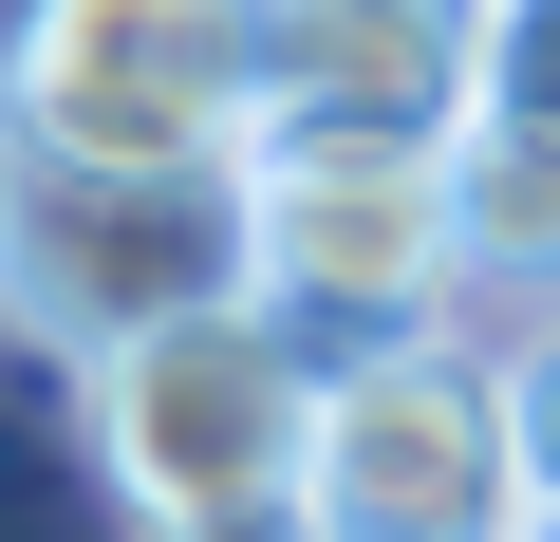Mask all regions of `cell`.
Returning a JSON list of instances; mask_svg holds the SVG:
<instances>
[{
  "instance_id": "30bf717a",
  "label": "cell",
  "mask_w": 560,
  "mask_h": 542,
  "mask_svg": "<svg viewBox=\"0 0 560 542\" xmlns=\"http://www.w3.org/2000/svg\"><path fill=\"white\" fill-rule=\"evenodd\" d=\"M20 169H38V131H20V76H0V206H20Z\"/></svg>"
},
{
  "instance_id": "7a4b0ae2",
  "label": "cell",
  "mask_w": 560,
  "mask_h": 542,
  "mask_svg": "<svg viewBox=\"0 0 560 542\" xmlns=\"http://www.w3.org/2000/svg\"><path fill=\"white\" fill-rule=\"evenodd\" d=\"M0 76L57 169H243L280 113V20L261 0H20Z\"/></svg>"
},
{
  "instance_id": "6da1fadb",
  "label": "cell",
  "mask_w": 560,
  "mask_h": 542,
  "mask_svg": "<svg viewBox=\"0 0 560 542\" xmlns=\"http://www.w3.org/2000/svg\"><path fill=\"white\" fill-rule=\"evenodd\" d=\"M243 300L337 356H393L467 319V224H448V131H355V113H261L243 150Z\"/></svg>"
},
{
  "instance_id": "52a82bcc",
  "label": "cell",
  "mask_w": 560,
  "mask_h": 542,
  "mask_svg": "<svg viewBox=\"0 0 560 542\" xmlns=\"http://www.w3.org/2000/svg\"><path fill=\"white\" fill-rule=\"evenodd\" d=\"M504 412H523V486L560 505V300H523V319H504Z\"/></svg>"
},
{
  "instance_id": "3957f363",
  "label": "cell",
  "mask_w": 560,
  "mask_h": 542,
  "mask_svg": "<svg viewBox=\"0 0 560 542\" xmlns=\"http://www.w3.org/2000/svg\"><path fill=\"white\" fill-rule=\"evenodd\" d=\"M300 505L318 542H523V412H504V337L430 319L393 356H337L300 412Z\"/></svg>"
},
{
  "instance_id": "8992f818",
  "label": "cell",
  "mask_w": 560,
  "mask_h": 542,
  "mask_svg": "<svg viewBox=\"0 0 560 542\" xmlns=\"http://www.w3.org/2000/svg\"><path fill=\"white\" fill-rule=\"evenodd\" d=\"M448 224H467V300H560V131L467 94V131H448Z\"/></svg>"
},
{
  "instance_id": "9c48e42d",
  "label": "cell",
  "mask_w": 560,
  "mask_h": 542,
  "mask_svg": "<svg viewBox=\"0 0 560 542\" xmlns=\"http://www.w3.org/2000/svg\"><path fill=\"white\" fill-rule=\"evenodd\" d=\"M150 542H318V505H300V486H261V505H224V523H150Z\"/></svg>"
},
{
  "instance_id": "5b68a950",
  "label": "cell",
  "mask_w": 560,
  "mask_h": 542,
  "mask_svg": "<svg viewBox=\"0 0 560 542\" xmlns=\"http://www.w3.org/2000/svg\"><path fill=\"white\" fill-rule=\"evenodd\" d=\"M300 412H318V356L261 300H206V319H168V337H131V356L75 374V430H94V486L131 505V542L300 486Z\"/></svg>"
},
{
  "instance_id": "8fae6325",
  "label": "cell",
  "mask_w": 560,
  "mask_h": 542,
  "mask_svg": "<svg viewBox=\"0 0 560 542\" xmlns=\"http://www.w3.org/2000/svg\"><path fill=\"white\" fill-rule=\"evenodd\" d=\"M261 20H337V0H261Z\"/></svg>"
},
{
  "instance_id": "7c38bea8",
  "label": "cell",
  "mask_w": 560,
  "mask_h": 542,
  "mask_svg": "<svg viewBox=\"0 0 560 542\" xmlns=\"http://www.w3.org/2000/svg\"><path fill=\"white\" fill-rule=\"evenodd\" d=\"M523 542H560V505H541V523H523Z\"/></svg>"
},
{
  "instance_id": "277c9868",
  "label": "cell",
  "mask_w": 560,
  "mask_h": 542,
  "mask_svg": "<svg viewBox=\"0 0 560 542\" xmlns=\"http://www.w3.org/2000/svg\"><path fill=\"white\" fill-rule=\"evenodd\" d=\"M243 300V169H20V206H0V319H20L38 356H131L168 319Z\"/></svg>"
},
{
  "instance_id": "ba28073f",
  "label": "cell",
  "mask_w": 560,
  "mask_h": 542,
  "mask_svg": "<svg viewBox=\"0 0 560 542\" xmlns=\"http://www.w3.org/2000/svg\"><path fill=\"white\" fill-rule=\"evenodd\" d=\"M486 113L560 131V0H486Z\"/></svg>"
}]
</instances>
